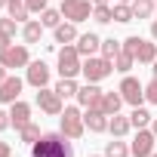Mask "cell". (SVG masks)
Here are the masks:
<instances>
[{
    "mask_svg": "<svg viewBox=\"0 0 157 157\" xmlns=\"http://www.w3.org/2000/svg\"><path fill=\"white\" fill-rule=\"evenodd\" d=\"M31 157H74V148L65 132H46L31 145Z\"/></svg>",
    "mask_w": 157,
    "mask_h": 157,
    "instance_id": "1",
    "label": "cell"
},
{
    "mask_svg": "<svg viewBox=\"0 0 157 157\" xmlns=\"http://www.w3.org/2000/svg\"><path fill=\"white\" fill-rule=\"evenodd\" d=\"M123 49H126L136 62H142V65H154V59H157V46H154L151 40L139 37V34L126 37V40H123Z\"/></svg>",
    "mask_w": 157,
    "mask_h": 157,
    "instance_id": "2",
    "label": "cell"
},
{
    "mask_svg": "<svg viewBox=\"0 0 157 157\" xmlns=\"http://www.w3.org/2000/svg\"><path fill=\"white\" fill-rule=\"evenodd\" d=\"M62 19L74 22V25H80L93 16V0H62Z\"/></svg>",
    "mask_w": 157,
    "mask_h": 157,
    "instance_id": "3",
    "label": "cell"
},
{
    "mask_svg": "<svg viewBox=\"0 0 157 157\" xmlns=\"http://www.w3.org/2000/svg\"><path fill=\"white\" fill-rule=\"evenodd\" d=\"M83 71V62H80V52H77V46H68L59 49V74L62 77H77Z\"/></svg>",
    "mask_w": 157,
    "mask_h": 157,
    "instance_id": "4",
    "label": "cell"
},
{
    "mask_svg": "<svg viewBox=\"0 0 157 157\" xmlns=\"http://www.w3.org/2000/svg\"><path fill=\"white\" fill-rule=\"evenodd\" d=\"M114 71V62L111 59H96V56H90L86 62H83V77H86V83H99V80H105V77Z\"/></svg>",
    "mask_w": 157,
    "mask_h": 157,
    "instance_id": "5",
    "label": "cell"
},
{
    "mask_svg": "<svg viewBox=\"0 0 157 157\" xmlns=\"http://www.w3.org/2000/svg\"><path fill=\"white\" fill-rule=\"evenodd\" d=\"M0 65L3 68H28L31 65V56H28V46L25 43H10V46H3L0 49Z\"/></svg>",
    "mask_w": 157,
    "mask_h": 157,
    "instance_id": "6",
    "label": "cell"
},
{
    "mask_svg": "<svg viewBox=\"0 0 157 157\" xmlns=\"http://www.w3.org/2000/svg\"><path fill=\"white\" fill-rule=\"evenodd\" d=\"M83 129H86V123H83V114L77 108H65L62 111V129L59 132H65L68 139H80Z\"/></svg>",
    "mask_w": 157,
    "mask_h": 157,
    "instance_id": "7",
    "label": "cell"
},
{
    "mask_svg": "<svg viewBox=\"0 0 157 157\" xmlns=\"http://www.w3.org/2000/svg\"><path fill=\"white\" fill-rule=\"evenodd\" d=\"M37 105H40V111L43 114H49V117H62V111H65V105H62V96L56 93V90H37Z\"/></svg>",
    "mask_w": 157,
    "mask_h": 157,
    "instance_id": "8",
    "label": "cell"
},
{
    "mask_svg": "<svg viewBox=\"0 0 157 157\" xmlns=\"http://www.w3.org/2000/svg\"><path fill=\"white\" fill-rule=\"evenodd\" d=\"M120 96H123V102H129L132 108H139L142 105V99H145V86L136 80V77H123V80H120Z\"/></svg>",
    "mask_w": 157,
    "mask_h": 157,
    "instance_id": "9",
    "label": "cell"
},
{
    "mask_svg": "<svg viewBox=\"0 0 157 157\" xmlns=\"http://www.w3.org/2000/svg\"><path fill=\"white\" fill-rule=\"evenodd\" d=\"M154 142H157V136H154L151 129H139L136 139H132L129 154H132V157H151V154H154Z\"/></svg>",
    "mask_w": 157,
    "mask_h": 157,
    "instance_id": "10",
    "label": "cell"
},
{
    "mask_svg": "<svg viewBox=\"0 0 157 157\" xmlns=\"http://www.w3.org/2000/svg\"><path fill=\"white\" fill-rule=\"evenodd\" d=\"M102 96H105V93H102L96 83H86V86L77 90V102H80L86 111H90V108H102Z\"/></svg>",
    "mask_w": 157,
    "mask_h": 157,
    "instance_id": "11",
    "label": "cell"
},
{
    "mask_svg": "<svg viewBox=\"0 0 157 157\" xmlns=\"http://www.w3.org/2000/svg\"><path fill=\"white\" fill-rule=\"evenodd\" d=\"M19 93H22V80L16 74H10L3 83H0V105H13L19 102Z\"/></svg>",
    "mask_w": 157,
    "mask_h": 157,
    "instance_id": "12",
    "label": "cell"
},
{
    "mask_svg": "<svg viewBox=\"0 0 157 157\" xmlns=\"http://www.w3.org/2000/svg\"><path fill=\"white\" fill-rule=\"evenodd\" d=\"M83 123H86V129H90V132H105V129H108V123H111V117H108L102 108H90V111L83 114Z\"/></svg>",
    "mask_w": 157,
    "mask_h": 157,
    "instance_id": "13",
    "label": "cell"
},
{
    "mask_svg": "<svg viewBox=\"0 0 157 157\" xmlns=\"http://www.w3.org/2000/svg\"><path fill=\"white\" fill-rule=\"evenodd\" d=\"M28 83H31L34 90H43V86L49 83V68H46L43 62H31V65H28Z\"/></svg>",
    "mask_w": 157,
    "mask_h": 157,
    "instance_id": "14",
    "label": "cell"
},
{
    "mask_svg": "<svg viewBox=\"0 0 157 157\" xmlns=\"http://www.w3.org/2000/svg\"><path fill=\"white\" fill-rule=\"evenodd\" d=\"M102 49V40H99V34H80V37H77V52H80V56H93V52H99Z\"/></svg>",
    "mask_w": 157,
    "mask_h": 157,
    "instance_id": "15",
    "label": "cell"
},
{
    "mask_svg": "<svg viewBox=\"0 0 157 157\" xmlns=\"http://www.w3.org/2000/svg\"><path fill=\"white\" fill-rule=\"evenodd\" d=\"M10 120H13L16 129H22L25 123H31V105H25V102H13V108H10Z\"/></svg>",
    "mask_w": 157,
    "mask_h": 157,
    "instance_id": "16",
    "label": "cell"
},
{
    "mask_svg": "<svg viewBox=\"0 0 157 157\" xmlns=\"http://www.w3.org/2000/svg\"><path fill=\"white\" fill-rule=\"evenodd\" d=\"M40 37H43V25L34 22V19H28L25 28H22V40L25 43H40Z\"/></svg>",
    "mask_w": 157,
    "mask_h": 157,
    "instance_id": "17",
    "label": "cell"
},
{
    "mask_svg": "<svg viewBox=\"0 0 157 157\" xmlns=\"http://www.w3.org/2000/svg\"><path fill=\"white\" fill-rule=\"evenodd\" d=\"M52 31H56V43H71V40H77V25H74V22H62V25H56Z\"/></svg>",
    "mask_w": 157,
    "mask_h": 157,
    "instance_id": "18",
    "label": "cell"
},
{
    "mask_svg": "<svg viewBox=\"0 0 157 157\" xmlns=\"http://www.w3.org/2000/svg\"><path fill=\"white\" fill-rule=\"evenodd\" d=\"M120 105H123V96H120V90H117V93H105V96H102V111H105L108 117H114V114L120 111Z\"/></svg>",
    "mask_w": 157,
    "mask_h": 157,
    "instance_id": "19",
    "label": "cell"
},
{
    "mask_svg": "<svg viewBox=\"0 0 157 157\" xmlns=\"http://www.w3.org/2000/svg\"><path fill=\"white\" fill-rule=\"evenodd\" d=\"M16 25H19L16 19H0V49L16 40Z\"/></svg>",
    "mask_w": 157,
    "mask_h": 157,
    "instance_id": "20",
    "label": "cell"
},
{
    "mask_svg": "<svg viewBox=\"0 0 157 157\" xmlns=\"http://www.w3.org/2000/svg\"><path fill=\"white\" fill-rule=\"evenodd\" d=\"M132 129V123H129V117H120V114H114L111 117V123H108V132L114 136V139H120V136H126Z\"/></svg>",
    "mask_w": 157,
    "mask_h": 157,
    "instance_id": "21",
    "label": "cell"
},
{
    "mask_svg": "<svg viewBox=\"0 0 157 157\" xmlns=\"http://www.w3.org/2000/svg\"><path fill=\"white\" fill-rule=\"evenodd\" d=\"M6 10H10V19H16V22H28V16H31V10H28L25 0H10Z\"/></svg>",
    "mask_w": 157,
    "mask_h": 157,
    "instance_id": "22",
    "label": "cell"
},
{
    "mask_svg": "<svg viewBox=\"0 0 157 157\" xmlns=\"http://www.w3.org/2000/svg\"><path fill=\"white\" fill-rule=\"evenodd\" d=\"M77 90H80V86L74 83V77H62V80L56 83V93H59L62 99H71V96H77Z\"/></svg>",
    "mask_w": 157,
    "mask_h": 157,
    "instance_id": "23",
    "label": "cell"
},
{
    "mask_svg": "<svg viewBox=\"0 0 157 157\" xmlns=\"http://www.w3.org/2000/svg\"><path fill=\"white\" fill-rule=\"evenodd\" d=\"M93 19H96L99 25H108V22H114V10H111L108 3H96V6H93Z\"/></svg>",
    "mask_w": 157,
    "mask_h": 157,
    "instance_id": "24",
    "label": "cell"
},
{
    "mask_svg": "<svg viewBox=\"0 0 157 157\" xmlns=\"http://www.w3.org/2000/svg\"><path fill=\"white\" fill-rule=\"evenodd\" d=\"M129 6H132V16L136 19H148L154 13V0H132Z\"/></svg>",
    "mask_w": 157,
    "mask_h": 157,
    "instance_id": "25",
    "label": "cell"
},
{
    "mask_svg": "<svg viewBox=\"0 0 157 157\" xmlns=\"http://www.w3.org/2000/svg\"><path fill=\"white\" fill-rule=\"evenodd\" d=\"M40 25H43V28H56V25H62V10H49V6H46V10L40 13Z\"/></svg>",
    "mask_w": 157,
    "mask_h": 157,
    "instance_id": "26",
    "label": "cell"
},
{
    "mask_svg": "<svg viewBox=\"0 0 157 157\" xmlns=\"http://www.w3.org/2000/svg\"><path fill=\"white\" fill-rule=\"evenodd\" d=\"M132 65H136V59H132L126 49H120V52H117V59H114V71L126 74V71H132Z\"/></svg>",
    "mask_w": 157,
    "mask_h": 157,
    "instance_id": "27",
    "label": "cell"
},
{
    "mask_svg": "<svg viewBox=\"0 0 157 157\" xmlns=\"http://www.w3.org/2000/svg\"><path fill=\"white\" fill-rule=\"evenodd\" d=\"M129 123H132L136 129H145V126L151 123V114H148V111L139 105V108H132V114H129Z\"/></svg>",
    "mask_w": 157,
    "mask_h": 157,
    "instance_id": "28",
    "label": "cell"
},
{
    "mask_svg": "<svg viewBox=\"0 0 157 157\" xmlns=\"http://www.w3.org/2000/svg\"><path fill=\"white\" fill-rule=\"evenodd\" d=\"M19 139H22L25 145H34V142L40 139V126H37V123H25V126L19 129Z\"/></svg>",
    "mask_w": 157,
    "mask_h": 157,
    "instance_id": "29",
    "label": "cell"
},
{
    "mask_svg": "<svg viewBox=\"0 0 157 157\" xmlns=\"http://www.w3.org/2000/svg\"><path fill=\"white\" fill-rule=\"evenodd\" d=\"M111 10H114V22H120V25H126V22H132V19H136L129 3H117V6H111Z\"/></svg>",
    "mask_w": 157,
    "mask_h": 157,
    "instance_id": "30",
    "label": "cell"
},
{
    "mask_svg": "<svg viewBox=\"0 0 157 157\" xmlns=\"http://www.w3.org/2000/svg\"><path fill=\"white\" fill-rule=\"evenodd\" d=\"M120 49H123V43H120V40H114V37H108V40H102V56H105V59H111V62H114Z\"/></svg>",
    "mask_w": 157,
    "mask_h": 157,
    "instance_id": "31",
    "label": "cell"
},
{
    "mask_svg": "<svg viewBox=\"0 0 157 157\" xmlns=\"http://www.w3.org/2000/svg\"><path fill=\"white\" fill-rule=\"evenodd\" d=\"M105 157H129V148H126L123 142H117V139H114V142H108V145H105Z\"/></svg>",
    "mask_w": 157,
    "mask_h": 157,
    "instance_id": "32",
    "label": "cell"
},
{
    "mask_svg": "<svg viewBox=\"0 0 157 157\" xmlns=\"http://www.w3.org/2000/svg\"><path fill=\"white\" fill-rule=\"evenodd\" d=\"M145 99H148V102H151V105H157V74H154V77H151V83H148V86H145Z\"/></svg>",
    "mask_w": 157,
    "mask_h": 157,
    "instance_id": "33",
    "label": "cell"
},
{
    "mask_svg": "<svg viewBox=\"0 0 157 157\" xmlns=\"http://www.w3.org/2000/svg\"><path fill=\"white\" fill-rule=\"evenodd\" d=\"M25 3H28L31 13H43V10H46V0H25Z\"/></svg>",
    "mask_w": 157,
    "mask_h": 157,
    "instance_id": "34",
    "label": "cell"
},
{
    "mask_svg": "<svg viewBox=\"0 0 157 157\" xmlns=\"http://www.w3.org/2000/svg\"><path fill=\"white\" fill-rule=\"evenodd\" d=\"M6 126H13V120H10V114H6V111H0V132H3Z\"/></svg>",
    "mask_w": 157,
    "mask_h": 157,
    "instance_id": "35",
    "label": "cell"
},
{
    "mask_svg": "<svg viewBox=\"0 0 157 157\" xmlns=\"http://www.w3.org/2000/svg\"><path fill=\"white\" fill-rule=\"evenodd\" d=\"M0 157H13V145L10 142H0Z\"/></svg>",
    "mask_w": 157,
    "mask_h": 157,
    "instance_id": "36",
    "label": "cell"
},
{
    "mask_svg": "<svg viewBox=\"0 0 157 157\" xmlns=\"http://www.w3.org/2000/svg\"><path fill=\"white\" fill-rule=\"evenodd\" d=\"M6 71H10V68H3V65H0V83H3V80H6V77H10Z\"/></svg>",
    "mask_w": 157,
    "mask_h": 157,
    "instance_id": "37",
    "label": "cell"
},
{
    "mask_svg": "<svg viewBox=\"0 0 157 157\" xmlns=\"http://www.w3.org/2000/svg\"><path fill=\"white\" fill-rule=\"evenodd\" d=\"M151 37H154V40H157V22H154V25H151Z\"/></svg>",
    "mask_w": 157,
    "mask_h": 157,
    "instance_id": "38",
    "label": "cell"
},
{
    "mask_svg": "<svg viewBox=\"0 0 157 157\" xmlns=\"http://www.w3.org/2000/svg\"><path fill=\"white\" fill-rule=\"evenodd\" d=\"M151 132H154V136H157V117H154V126H151Z\"/></svg>",
    "mask_w": 157,
    "mask_h": 157,
    "instance_id": "39",
    "label": "cell"
},
{
    "mask_svg": "<svg viewBox=\"0 0 157 157\" xmlns=\"http://www.w3.org/2000/svg\"><path fill=\"white\" fill-rule=\"evenodd\" d=\"M93 3H108V0H93Z\"/></svg>",
    "mask_w": 157,
    "mask_h": 157,
    "instance_id": "40",
    "label": "cell"
},
{
    "mask_svg": "<svg viewBox=\"0 0 157 157\" xmlns=\"http://www.w3.org/2000/svg\"><path fill=\"white\" fill-rule=\"evenodd\" d=\"M154 74H157V59H154Z\"/></svg>",
    "mask_w": 157,
    "mask_h": 157,
    "instance_id": "41",
    "label": "cell"
},
{
    "mask_svg": "<svg viewBox=\"0 0 157 157\" xmlns=\"http://www.w3.org/2000/svg\"><path fill=\"white\" fill-rule=\"evenodd\" d=\"M0 6H6V0H0Z\"/></svg>",
    "mask_w": 157,
    "mask_h": 157,
    "instance_id": "42",
    "label": "cell"
},
{
    "mask_svg": "<svg viewBox=\"0 0 157 157\" xmlns=\"http://www.w3.org/2000/svg\"><path fill=\"white\" fill-rule=\"evenodd\" d=\"M120 3H132V0H120Z\"/></svg>",
    "mask_w": 157,
    "mask_h": 157,
    "instance_id": "43",
    "label": "cell"
},
{
    "mask_svg": "<svg viewBox=\"0 0 157 157\" xmlns=\"http://www.w3.org/2000/svg\"><path fill=\"white\" fill-rule=\"evenodd\" d=\"M154 10H157V0H154Z\"/></svg>",
    "mask_w": 157,
    "mask_h": 157,
    "instance_id": "44",
    "label": "cell"
},
{
    "mask_svg": "<svg viewBox=\"0 0 157 157\" xmlns=\"http://www.w3.org/2000/svg\"><path fill=\"white\" fill-rule=\"evenodd\" d=\"M151 157H157V154H151Z\"/></svg>",
    "mask_w": 157,
    "mask_h": 157,
    "instance_id": "45",
    "label": "cell"
},
{
    "mask_svg": "<svg viewBox=\"0 0 157 157\" xmlns=\"http://www.w3.org/2000/svg\"><path fill=\"white\" fill-rule=\"evenodd\" d=\"M93 157H99V154H93Z\"/></svg>",
    "mask_w": 157,
    "mask_h": 157,
    "instance_id": "46",
    "label": "cell"
},
{
    "mask_svg": "<svg viewBox=\"0 0 157 157\" xmlns=\"http://www.w3.org/2000/svg\"><path fill=\"white\" fill-rule=\"evenodd\" d=\"M6 3H10V0H6Z\"/></svg>",
    "mask_w": 157,
    "mask_h": 157,
    "instance_id": "47",
    "label": "cell"
}]
</instances>
